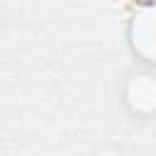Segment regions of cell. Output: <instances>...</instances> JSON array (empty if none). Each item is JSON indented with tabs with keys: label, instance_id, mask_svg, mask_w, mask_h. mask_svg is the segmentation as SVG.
<instances>
[{
	"label": "cell",
	"instance_id": "obj_1",
	"mask_svg": "<svg viewBox=\"0 0 156 156\" xmlns=\"http://www.w3.org/2000/svg\"><path fill=\"white\" fill-rule=\"evenodd\" d=\"M132 46L146 61H156V5H146L134 15L132 22Z\"/></svg>",
	"mask_w": 156,
	"mask_h": 156
},
{
	"label": "cell",
	"instance_id": "obj_2",
	"mask_svg": "<svg viewBox=\"0 0 156 156\" xmlns=\"http://www.w3.org/2000/svg\"><path fill=\"white\" fill-rule=\"evenodd\" d=\"M127 100L136 112H154L156 110V78L149 73H136L127 85Z\"/></svg>",
	"mask_w": 156,
	"mask_h": 156
}]
</instances>
